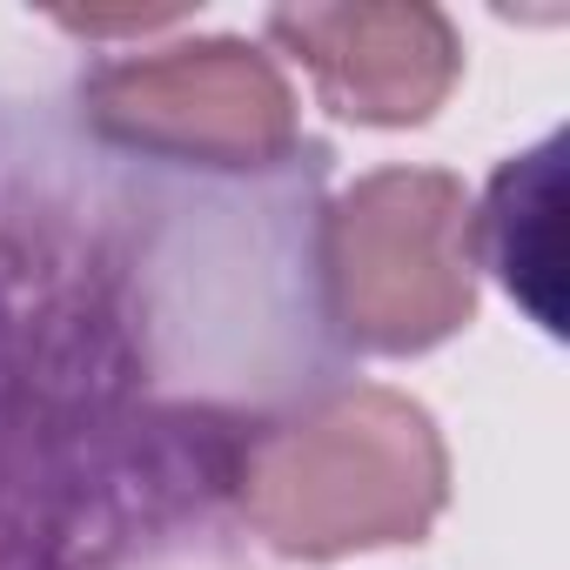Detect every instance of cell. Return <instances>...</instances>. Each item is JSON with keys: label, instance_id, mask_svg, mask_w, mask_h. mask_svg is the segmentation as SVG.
Returning <instances> with one entry per match:
<instances>
[{"label": "cell", "instance_id": "3", "mask_svg": "<svg viewBox=\"0 0 570 570\" xmlns=\"http://www.w3.org/2000/svg\"><path fill=\"white\" fill-rule=\"evenodd\" d=\"M443 202H450L443 181L376 175L330 215L336 309L363 343L403 350L443 330L450 316V289L436 268V215H450Z\"/></svg>", "mask_w": 570, "mask_h": 570}, {"label": "cell", "instance_id": "1", "mask_svg": "<svg viewBox=\"0 0 570 570\" xmlns=\"http://www.w3.org/2000/svg\"><path fill=\"white\" fill-rule=\"evenodd\" d=\"M416 410L390 396H350L282 430L248 470V510L282 550L383 543L423 517V436Z\"/></svg>", "mask_w": 570, "mask_h": 570}, {"label": "cell", "instance_id": "4", "mask_svg": "<svg viewBox=\"0 0 570 570\" xmlns=\"http://www.w3.org/2000/svg\"><path fill=\"white\" fill-rule=\"evenodd\" d=\"M436 21L423 14H275V35L296 41L343 115L410 121L436 95V68L416 48Z\"/></svg>", "mask_w": 570, "mask_h": 570}, {"label": "cell", "instance_id": "2", "mask_svg": "<svg viewBox=\"0 0 570 570\" xmlns=\"http://www.w3.org/2000/svg\"><path fill=\"white\" fill-rule=\"evenodd\" d=\"M95 121L135 148L255 168L289 141V88L255 48L208 41L95 81Z\"/></svg>", "mask_w": 570, "mask_h": 570}]
</instances>
